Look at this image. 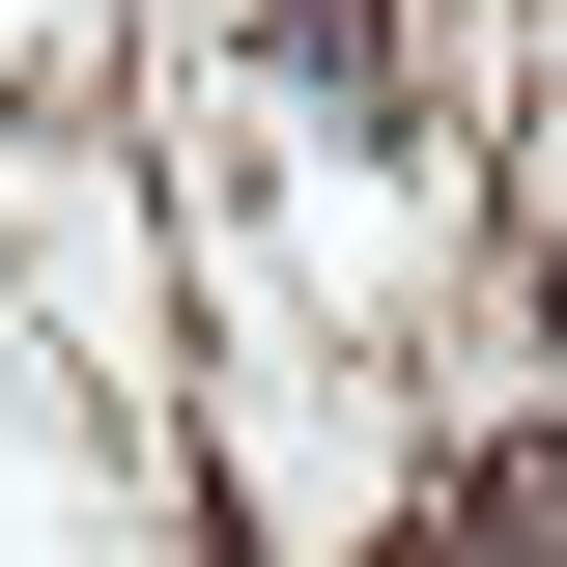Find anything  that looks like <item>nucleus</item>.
I'll return each instance as SVG.
<instances>
[{"mask_svg": "<svg viewBox=\"0 0 567 567\" xmlns=\"http://www.w3.org/2000/svg\"><path fill=\"white\" fill-rule=\"evenodd\" d=\"M539 341H567V227H539Z\"/></svg>", "mask_w": 567, "mask_h": 567, "instance_id": "nucleus-1", "label": "nucleus"}]
</instances>
